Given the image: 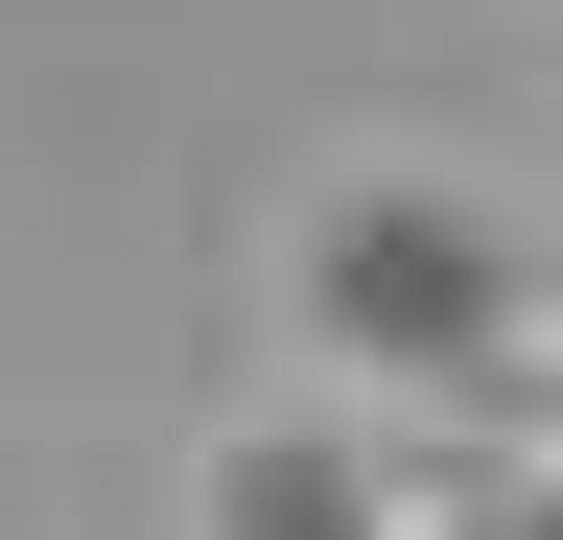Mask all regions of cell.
<instances>
[{"label": "cell", "instance_id": "cell-1", "mask_svg": "<svg viewBox=\"0 0 563 540\" xmlns=\"http://www.w3.org/2000/svg\"><path fill=\"white\" fill-rule=\"evenodd\" d=\"M493 306H517V235H493L470 188H329V212H306V329H329L352 376L446 399L493 353Z\"/></svg>", "mask_w": 563, "mask_h": 540}, {"label": "cell", "instance_id": "cell-2", "mask_svg": "<svg viewBox=\"0 0 563 540\" xmlns=\"http://www.w3.org/2000/svg\"><path fill=\"white\" fill-rule=\"evenodd\" d=\"M188 540H422V494L376 447H329V423H258V447H211V517Z\"/></svg>", "mask_w": 563, "mask_h": 540}, {"label": "cell", "instance_id": "cell-3", "mask_svg": "<svg viewBox=\"0 0 563 540\" xmlns=\"http://www.w3.org/2000/svg\"><path fill=\"white\" fill-rule=\"evenodd\" d=\"M470 470H517V494H563V258H517V306H493V353L422 399Z\"/></svg>", "mask_w": 563, "mask_h": 540}]
</instances>
